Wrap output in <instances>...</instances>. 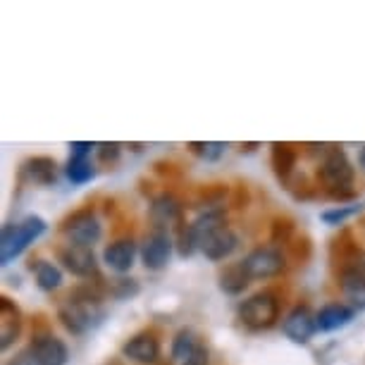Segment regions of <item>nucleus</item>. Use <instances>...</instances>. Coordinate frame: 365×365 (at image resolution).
<instances>
[{"label": "nucleus", "instance_id": "obj_24", "mask_svg": "<svg viewBox=\"0 0 365 365\" xmlns=\"http://www.w3.org/2000/svg\"><path fill=\"white\" fill-rule=\"evenodd\" d=\"M175 246H177V253H179L182 258H189L196 249H201V241H198V237H196L194 225H191V222H187V225L179 222Z\"/></svg>", "mask_w": 365, "mask_h": 365}, {"label": "nucleus", "instance_id": "obj_27", "mask_svg": "<svg viewBox=\"0 0 365 365\" xmlns=\"http://www.w3.org/2000/svg\"><path fill=\"white\" fill-rule=\"evenodd\" d=\"M139 294V284H136V279H115L113 284V296L115 299H129V296H136Z\"/></svg>", "mask_w": 365, "mask_h": 365}, {"label": "nucleus", "instance_id": "obj_20", "mask_svg": "<svg viewBox=\"0 0 365 365\" xmlns=\"http://www.w3.org/2000/svg\"><path fill=\"white\" fill-rule=\"evenodd\" d=\"M296 158H299V150L292 143H272V168L282 182H289L296 168Z\"/></svg>", "mask_w": 365, "mask_h": 365}, {"label": "nucleus", "instance_id": "obj_5", "mask_svg": "<svg viewBox=\"0 0 365 365\" xmlns=\"http://www.w3.org/2000/svg\"><path fill=\"white\" fill-rule=\"evenodd\" d=\"M63 234L70 239V244L93 249V244H98L103 237V227L91 210H77L63 222Z\"/></svg>", "mask_w": 365, "mask_h": 365}, {"label": "nucleus", "instance_id": "obj_18", "mask_svg": "<svg viewBox=\"0 0 365 365\" xmlns=\"http://www.w3.org/2000/svg\"><path fill=\"white\" fill-rule=\"evenodd\" d=\"M251 282L253 279H251L249 270H246L244 260H237V263L227 265L225 270L220 272V289L230 296H239L246 287L251 284Z\"/></svg>", "mask_w": 365, "mask_h": 365}, {"label": "nucleus", "instance_id": "obj_4", "mask_svg": "<svg viewBox=\"0 0 365 365\" xmlns=\"http://www.w3.org/2000/svg\"><path fill=\"white\" fill-rule=\"evenodd\" d=\"M239 320L249 329H270L279 320V299L274 292H258L239 306Z\"/></svg>", "mask_w": 365, "mask_h": 365}, {"label": "nucleus", "instance_id": "obj_33", "mask_svg": "<svg viewBox=\"0 0 365 365\" xmlns=\"http://www.w3.org/2000/svg\"><path fill=\"white\" fill-rule=\"evenodd\" d=\"M358 165H361V168L365 170V146L361 148V153H358Z\"/></svg>", "mask_w": 365, "mask_h": 365}, {"label": "nucleus", "instance_id": "obj_28", "mask_svg": "<svg viewBox=\"0 0 365 365\" xmlns=\"http://www.w3.org/2000/svg\"><path fill=\"white\" fill-rule=\"evenodd\" d=\"M98 160L101 163H106V165H113V163H117L120 160V143H101L98 148Z\"/></svg>", "mask_w": 365, "mask_h": 365}, {"label": "nucleus", "instance_id": "obj_30", "mask_svg": "<svg viewBox=\"0 0 365 365\" xmlns=\"http://www.w3.org/2000/svg\"><path fill=\"white\" fill-rule=\"evenodd\" d=\"M292 230L294 227L289 225V222H274V227H272V241H282V244H284V241L289 239V234H292Z\"/></svg>", "mask_w": 365, "mask_h": 365}, {"label": "nucleus", "instance_id": "obj_22", "mask_svg": "<svg viewBox=\"0 0 365 365\" xmlns=\"http://www.w3.org/2000/svg\"><path fill=\"white\" fill-rule=\"evenodd\" d=\"M65 175L67 179H70L72 184H77V187H81V184L91 182V179L96 177V170L88 158H81V155H72L70 160H67L65 165Z\"/></svg>", "mask_w": 365, "mask_h": 365}, {"label": "nucleus", "instance_id": "obj_8", "mask_svg": "<svg viewBox=\"0 0 365 365\" xmlns=\"http://www.w3.org/2000/svg\"><path fill=\"white\" fill-rule=\"evenodd\" d=\"M172 249H175V241L168 234V230H153L146 234L141 244V260L148 270H163L170 263Z\"/></svg>", "mask_w": 365, "mask_h": 365}, {"label": "nucleus", "instance_id": "obj_19", "mask_svg": "<svg viewBox=\"0 0 365 365\" xmlns=\"http://www.w3.org/2000/svg\"><path fill=\"white\" fill-rule=\"evenodd\" d=\"M58 165H55L53 158H48V155H36V158H29V160L24 163V175L29 182L34 184H53L55 182V177H58Z\"/></svg>", "mask_w": 365, "mask_h": 365}, {"label": "nucleus", "instance_id": "obj_31", "mask_svg": "<svg viewBox=\"0 0 365 365\" xmlns=\"http://www.w3.org/2000/svg\"><path fill=\"white\" fill-rule=\"evenodd\" d=\"M70 148H72V155L88 158V155H91V150L98 148V146H96V143H91V141H74Z\"/></svg>", "mask_w": 365, "mask_h": 365}, {"label": "nucleus", "instance_id": "obj_23", "mask_svg": "<svg viewBox=\"0 0 365 365\" xmlns=\"http://www.w3.org/2000/svg\"><path fill=\"white\" fill-rule=\"evenodd\" d=\"M198 344L201 341L196 339V334L191 329H179L175 339H172V361L182 365L198 349Z\"/></svg>", "mask_w": 365, "mask_h": 365}, {"label": "nucleus", "instance_id": "obj_13", "mask_svg": "<svg viewBox=\"0 0 365 365\" xmlns=\"http://www.w3.org/2000/svg\"><path fill=\"white\" fill-rule=\"evenodd\" d=\"M122 354L139 365H153L160 358V339L153 332H139L122 346Z\"/></svg>", "mask_w": 365, "mask_h": 365}, {"label": "nucleus", "instance_id": "obj_16", "mask_svg": "<svg viewBox=\"0 0 365 365\" xmlns=\"http://www.w3.org/2000/svg\"><path fill=\"white\" fill-rule=\"evenodd\" d=\"M354 308L346 306V303H327L322 306L318 313V329L320 332H334V329L346 327L351 320H354Z\"/></svg>", "mask_w": 365, "mask_h": 365}, {"label": "nucleus", "instance_id": "obj_1", "mask_svg": "<svg viewBox=\"0 0 365 365\" xmlns=\"http://www.w3.org/2000/svg\"><path fill=\"white\" fill-rule=\"evenodd\" d=\"M103 315L106 311H103L101 296L86 287L74 289L60 306V320L72 334H84L93 329L103 320Z\"/></svg>", "mask_w": 365, "mask_h": 365}, {"label": "nucleus", "instance_id": "obj_11", "mask_svg": "<svg viewBox=\"0 0 365 365\" xmlns=\"http://www.w3.org/2000/svg\"><path fill=\"white\" fill-rule=\"evenodd\" d=\"M29 351L36 365H67V361H70V349H67V344L53 334L34 336V341L29 344Z\"/></svg>", "mask_w": 365, "mask_h": 365}, {"label": "nucleus", "instance_id": "obj_14", "mask_svg": "<svg viewBox=\"0 0 365 365\" xmlns=\"http://www.w3.org/2000/svg\"><path fill=\"white\" fill-rule=\"evenodd\" d=\"M136 253H139V249H136L134 239H117L113 244L106 246V251H103V263H106L113 272L125 274L132 270Z\"/></svg>", "mask_w": 365, "mask_h": 365}, {"label": "nucleus", "instance_id": "obj_12", "mask_svg": "<svg viewBox=\"0 0 365 365\" xmlns=\"http://www.w3.org/2000/svg\"><path fill=\"white\" fill-rule=\"evenodd\" d=\"M239 246V234L232 230L230 225L220 227L212 234H208L203 241H201V251L203 256L212 260V263H220V260L230 258Z\"/></svg>", "mask_w": 365, "mask_h": 365}, {"label": "nucleus", "instance_id": "obj_9", "mask_svg": "<svg viewBox=\"0 0 365 365\" xmlns=\"http://www.w3.org/2000/svg\"><path fill=\"white\" fill-rule=\"evenodd\" d=\"M282 332L294 344H308L311 336L318 332V315L308 306H296L282 322Z\"/></svg>", "mask_w": 365, "mask_h": 365}, {"label": "nucleus", "instance_id": "obj_32", "mask_svg": "<svg viewBox=\"0 0 365 365\" xmlns=\"http://www.w3.org/2000/svg\"><path fill=\"white\" fill-rule=\"evenodd\" d=\"M12 365H36L34 363V356H31V351L26 349V351H22V354H19L15 361H12Z\"/></svg>", "mask_w": 365, "mask_h": 365}, {"label": "nucleus", "instance_id": "obj_3", "mask_svg": "<svg viewBox=\"0 0 365 365\" xmlns=\"http://www.w3.org/2000/svg\"><path fill=\"white\" fill-rule=\"evenodd\" d=\"M46 220L38 215H29L15 225H5L3 237H0V260H3V265H8L17 256H22L26 246L34 244L46 232Z\"/></svg>", "mask_w": 365, "mask_h": 365}, {"label": "nucleus", "instance_id": "obj_29", "mask_svg": "<svg viewBox=\"0 0 365 365\" xmlns=\"http://www.w3.org/2000/svg\"><path fill=\"white\" fill-rule=\"evenodd\" d=\"M208 363H210L208 349H205V344H198V349H196L194 354H191L182 365H208Z\"/></svg>", "mask_w": 365, "mask_h": 365}, {"label": "nucleus", "instance_id": "obj_2", "mask_svg": "<svg viewBox=\"0 0 365 365\" xmlns=\"http://www.w3.org/2000/svg\"><path fill=\"white\" fill-rule=\"evenodd\" d=\"M354 177L356 170L341 146H329L327 153H322L318 179L334 201H344V198L354 196V189H351L354 187Z\"/></svg>", "mask_w": 365, "mask_h": 365}, {"label": "nucleus", "instance_id": "obj_17", "mask_svg": "<svg viewBox=\"0 0 365 365\" xmlns=\"http://www.w3.org/2000/svg\"><path fill=\"white\" fill-rule=\"evenodd\" d=\"M150 220H153L155 230H165L172 222H182V203L177 201L172 194L158 196L150 203Z\"/></svg>", "mask_w": 365, "mask_h": 365}, {"label": "nucleus", "instance_id": "obj_21", "mask_svg": "<svg viewBox=\"0 0 365 365\" xmlns=\"http://www.w3.org/2000/svg\"><path fill=\"white\" fill-rule=\"evenodd\" d=\"M34 272H36V282L43 292H55V289L63 287V270L55 263L38 260V263L34 265Z\"/></svg>", "mask_w": 365, "mask_h": 365}, {"label": "nucleus", "instance_id": "obj_6", "mask_svg": "<svg viewBox=\"0 0 365 365\" xmlns=\"http://www.w3.org/2000/svg\"><path fill=\"white\" fill-rule=\"evenodd\" d=\"M244 265L251 279H270L287 270V258L274 246H258L244 258Z\"/></svg>", "mask_w": 365, "mask_h": 365}, {"label": "nucleus", "instance_id": "obj_7", "mask_svg": "<svg viewBox=\"0 0 365 365\" xmlns=\"http://www.w3.org/2000/svg\"><path fill=\"white\" fill-rule=\"evenodd\" d=\"M339 287L354 308H365V253L356 251L339 272Z\"/></svg>", "mask_w": 365, "mask_h": 365}, {"label": "nucleus", "instance_id": "obj_25", "mask_svg": "<svg viewBox=\"0 0 365 365\" xmlns=\"http://www.w3.org/2000/svg\"><path fill=\"white\" fill-rule=\"evenodd\" d=\"M189 150L194 155L203 158V160L215 163V160H220V158L225 155L227 143H222V141H191L189 143Z\"/></svg>", "mask_w": 365, "mask_h": 365}, {"label": "nucleus", "instance_id": "obj_26", "mask_svg": "<svg viewBox=\"0 0 365 365\" xmlns=\"http://www.w3.org/2000/svg\"><path fill=\"white\" fill-rule=\"evenodd\" d=\"M363 210V205H336V208L332 210H325L322 212V222H327V225H344L349 217H354L356 212H361Z\"/></svg>", "mask_w": 365, "mask_h": 365}, {"label": "nucleus", "instance_id": "obj_15", "mask_svg": "<svg viewBox=\"0 0 365 365\" xmlns=\"http://www.w3.org/2000/svg\"><path fill=\"white\" fill-rule=\"evenodd\" d=\"M22 334V313L8 296L0 299V349L8 351Z\"/></svg>", "mask_w": 365, "mask_h": 365}, {"label": "nucleus", "instance_id": "obj_10", "mask_svg": "<svg viewBox=\"0 0 365 365\" xmlns=\"http://www.w3.org/2000/svg\"><path fill=\"white\" fill-rule=\"evenodd\" d=\"M58 258L65 270H70L77 277H93L98 272V263H96V253L88 246L79 244H65L58 251Z\"/></svg>", "mask_w": 365, "mask_h": 365}]
</instances>
